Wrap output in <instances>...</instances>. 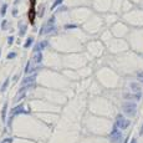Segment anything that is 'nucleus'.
<instances>
[{
	"label": "nucleus",
	"instance_id": "nucleus-5",
	"mask_svg": "<svg viewBox=\"0 0 143 143\" xmlns=\"http://www.w3.org/2000/svg\"><path fill=\"white\" fill-rule=\"evenodd\" d=\"M141 134H143V127H142V130H141Z\"/></svg>",
	"mask_w": 143,
	"mask_h": 143
},
{
	"label": "nucleus",
	"instance_id": "nucleus-1",
	"mask_svg": "<svg viewBox=\"0 0 143 143\" xmlns=\"http://www.w3.org/2000/svg\"><path fill=\"white\" fill-rule=\"evenodd\" d=\"M117 124H118L121 128H127L128 124H130V122H128V121H126L122 116H118V118H117Z\"/></svg>",
	"mask_w": 143,
	"mask_h": 143
},
{
	"label": "nucleus",
	"instance_id": "nucleus-6",
	"mask_svg": "<svg viewBox=\"0 0 143 143\" xmlns=\"http://www.w3.org/2000/svg\"><path fill=\"white\" fill-rule=\"evenodd\" d=\"M131 143H136V141H134V139H133V141H132V142H131Z\"/></svg>",
	"mask_w": 143,
	"mask_h": 143
},
{
	"label": "nucleus",
	"instance_id": "nucleus-3",
	"mask_svg": "<svg viewBox=\"0 0 143 143\" xmlns=\"http://www.w3.org/2000/svg\"><path fill=\"white\" fill-rule=\"evenodd\" d=\"M112 138H113V141H118V139L121 138V133L117 132V131H113V133H112Z\"/></svg>",
	"mask_w": 143,
	"mask_h": 143
},
{
	"label": "nucleus",
	"instance_id": "nucleus-4",
	"mask_svg": "<svg viewBox=\"0 0 143 143\" xmlns=\"http://www.w3.org/2000/svg\"><path fill=\"white\" fill-rule=\"evenodd\" d=\"M138 77H139V78H141V80L143 81V72H142V74H139V75H138Z\"/></svg>",
	"mask_w": 143,
	"mask_h": 143
},
{
	"label": "nucleus",
	"instance_id": "nucleus-2",
	"mask_svg": "<svg viewBox=\"0 0 143 143\" xmlns=\"http://www.w3.org/2000/svg\"><path fill=\"white\" fill-rule=\"evenodd\" d=\"M124 111L128 113V114H134L136 113V106L134 105H132V103H130V105H124Z\"/></svg>",
	"mask_w": 143,
	"mask_h": 143
}]
</instances>
